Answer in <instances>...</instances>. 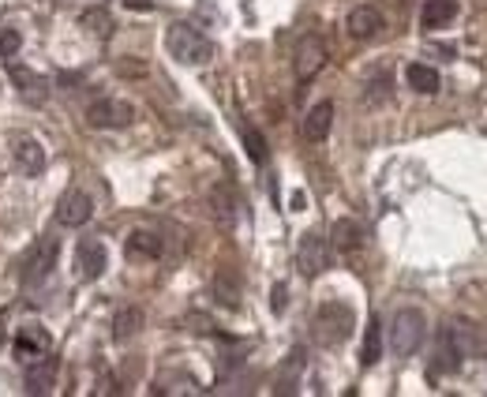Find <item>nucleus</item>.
I'll list each match as a JSON object with an SVG mask.
<instances>
[{
	"label": "nucleus",
	"instance_id": "nucleus-7",
	"mask_svg": "<svg viewBox=\"0 0 487 397\" xmlns=\"http://www.w3.org/2000/svg\"><path fill=\"white\" fill-rule=\"evenodd\" d=\"M296 266H301L304 278H319L323 270L330 266V240L319 233H304L301 248H296Z\"/></svg>",
	"mask_w": 487,
	"mask_h": 397
},
{
	"label": "nucleus",
	"instance_id": "nucleus-11",
	"mask_svg": "<svg viewBox=\"0 0 487 397\" xmlns=\"http://www.w3.org/2000/svg\"><path fill=\"white\" fill-rule=\"evenodd\" d=\"M8 79H11V87L19 90V98L27 105H42L45 98H49V83L34 72V68H27V65H11L8 68Z\"/></svg>",
	"mask_w": 487,
	"mask_h": 397
},
{
	"label": "nucleus",
	"instance_id": "nucleus-28",
	"mask_svg": "<svg viewBox=\"0 0 487 397\" xmlns=\"http://www.w3.org/2000/svg\"><path fill=\"white\" fill-rule=\"evenodd\" d=\"M240 135H244V147H247V157L255 165H263L266 162V139L255 132V128H240Z\"/></svg>",
	"mask_w": 487,
	"mask_h": 397
},
{
	"label": "nucleus",
	"instance_id": "nucleus-16",
	"mask_svg": "<svg viewBox=\"0 0 487 397\" xmlns=\"http://www.w3.org/2000/svg\"><path fill=\"white\" fill-rule=\"evenodd\" d=\"M461 356H465V353H461V345L453 341V333L443 330V333H438V345H435L431 371H435V375H453V371L461 368Z\"/></svg>",
	"mask_w": 487,
	"mask_h": 397
},
{
	"label": "nucleus",
	"instance_id": "nucleus-20",
	"mask_svg": "<svg viewBox=\"0 0 487 397\" xmlns=\"http://www.w3.org/2000/svg\"><path fill=\"white\" fill-rule=\"evenodd\" d=\"M124 248H128V259H158L162 256V236L150 233V229H135Z\"/></svg>",
	"mask_w": 487,
	"mask_h": 397
},
{
	"label": "nucleus",
	"instance_id": "nucleus-6",
	"mask_svg": "<svg viewBox=\"0 0 487 397\" xmlns=\"http://www.w3.org/2000/svg\"><path fill=\"white\" fill-rule=\"evenodd\" d=\"M135 120V109L128 102H117V98H98L87 105V124L98 132H117V128H128Z\"/></svg>",
	"mask_w": 487,
	"mask_h": 397
},
{
	"label": "nucleus",
	"instance_id": "nucleus-5",
	"mask_svg": "<svg viewBox=\"0 0 487 397\" xmlns=\"http://www.w3.org/2000/svg\"><path fill=\"white\" fill-rule=\"evenodd\" d=\"M326 42H323V34H304L301 42H296V53H293V72H296V83H311L319 72H323V65H326Z\"/></svg>",
	"mask_w": 487,
	"mask_h": 397
},
{
	"label": "nucleus",
	"instance_id": "nucleus-30",
	"mask_svg": "<svg viewBox=\"0 0 487 397\" xmlns=\"http://www.w3.org/2000/svg\"><path fill=\"white\" fill-rule=\"evenodd\" d=\"M117 72H120V75H147V68H143V65H132V60H120Z\"/></svg>",
	"mask_w": 487,
	"mask_h": 397
},
{
	"label": "nucleus",
	"instance_id": "nucleus-21",
	"mask_svg": "<svg viewBox=\"0 0 487 397\" xmlns=\"http://www.w3.org/2000/svg\"><path fill=\"white\" fill-rule=\"evenodd\" d=\"M214 296H217V304H225V308H237L240 304V278L232 274L229 266H222L214 274Z\"/></svg>",
	"mask_w": 487,
	"mask_h": 397
},
{
	"label": "nucleus",
	"instance_id": "nucleus-12",
	"mask_svg": "<svg viewBox=\"0 0 487 397\" xmlns=\"http://www.w3.org/2000/svg\"><path fill=\"white\" fill-rule=\"evenodd\" d=\"M383 11L379 8H371V4H360L349 11V19H345V30H349V38L356 42H371V38H379L383 34Z\"/></svg>",
	"mask_w": 487,
	"mask_h": 397
},
{
	"label": "nucleus",
	"instance_id": "nucleus-25",
	"mask_svg": "<svg viewBox=\"0 0 487 397\" xmlns=\"http://www.w3.org/2000/svg\"><path fill=\"white\" fill-rule=\"evenodd\" d=\"M301 371H304V353L296 348V353H289V360H285V368H281L274 390H278V393H293L296 383H301Z\"/></svg>",
	"mask_w": 487,
	"mask_h": 397
},
{
	"label": "nucleus",
	"instance_id": "nucleus-15",
	"mask_svg": "<svg viewBox=\"0 0 487 397\" xmlns=\"http://www.w3.org/2000/svg\"><path fill=\"white\" fill-rule=\"evenodd\" d=\"M49 348H53V341H49V333H45L42 326H23L19 333H15V353H19L23 363L45 356Z\"/></svg>",
	"mask_w": 487,
	"mask_h": 397
},
{
	"label": "nucleus",
	"instance_id": "nucleus-31",
	"mask_svg": "<svg viewBox=\"0 0 487 397\" xmlns=\"http://www.w3.org/2000/svg\"><path fill=\"white\" fill-rule=\"evenodd\" d=\"M274 311H285V285H274Z\"/></svg>",
	"mask_w": 487,
	"mask_h": 397
},
{
	"label": "nucleus",
	"instance_id": "nucleus-23",
	"mask_svg": "<svg viewBox=\"0 0 487 397\" xmlns=\"http://www.w3.org/2000/svg\"><path fill=\"white\" fill-rule=\"evenodd\" d=\"M139 326H143V311H139V308H120V311L113 315V338H117V341L135 338Z\"/></svg>",
	"mask_w": 487,
	"mask_h": 397
},
{
	"label": "nucleus",
	"instance_id": "nucleus-8",
	"mask_svg": "<svg viewBox=\"0 0 487 397\" xmlns=\"http://www.w3.org/2000/svg\"><path fill=\"white\" fill-rule=\"evenodd\" d=\"M109 266V251L98 236H83L80 244H75V270H80L83 281H98Z\"/></svg>",
	"mask_w": 487,
	"mask_h": 397
},
{
	"label": "nucleus",
	"instance_id": "nucleus-18",
	"mask_svg": "<svg viewBox=\"0 0 487 397\" xmlns=\"http://www.w3.org/2000/svg\"><path fill=\"white\" fill-rule=\"evenodd\" d=\"M330 128H334V105H330V102L311 105V113L304 117V139L308 142H323L330 135Z\"/></svg>",
	"mask_w": 487,
	"mask_h": 397
},
{
	"label": "nucleus",
	"instance_id": "nucleus-29",
	"mask_svg": "<svg viewBox=\"0 0 487 397\" xmlns=\"http://www.w3.org/2000/svg\"><path fill=\"white\" fill-rule=\"evenodd\" d=\"M19 45H23V38L15 34V30H4V34H0V60H11L19 53Z\"/></svg>",
	"mask_w": 487,
	"mask_h": 397
},
{
	"label": "nucleus",
	"instance_id": "nucleus-17",
	"mask_svg": "<svg viewBox=\"0 0 487 397\" xmlns=\"http://www.w3.org/2000/svg\"><path fill=\"white\" fill-rule=\"evenodd\" d=\"M450 333H453V341L461 345V353L487 356V330H483L480 323H465V319H458V323L450 326Z\"/></svg>",
	"mask_w": 487,
	"mask_h": 397
},
{
	"label": "nucleus",
	"instance_id": "nucleus-1",
	"mask_svg": "<svg viewBox=\"0 0 487 397\" xmlns=\"http://www.w3.org/2000/svg\"><path fill=\"white\" fill-rule=\"evenodd\" d=\"M353 326H356V315L349 304H338V300H330L316 311V319H311V338H316L323 348H338L341 341L353 338Z\"/></svg>",
	"mask_w": 487,
	"mask_h": 397
},
{
	"label": "nucleus",
	"instance_id": "nucleus-22",
	"mask_svg": "<svg viewBox=\"0 0 487 397\" xmlns=\"http://www.w3.org/2000/svg\"><path fill=\"white\" fill-rule=\"evenodd\" d=\"M405 79H408V87H413L416 94H435L438 90V72L431 65H420V60L405 68Z\"/></svg>",
	"mask_w": 487,
	"mask_h": 397
},
{
	"label": "nucleus",
	"instance_id": "nucleus-4",
	"mask_svg": "<svg viewBox=\"0 0 487 397\" xmlns=\"http://www.w3.org/2000/svg\"><path fill=\"white\" fill-rule=\"evenodd\" d=\"M53 266H57V240H53V236H42V240L30 244V251L19 263L23 289H38V285H45L49 274H53Z\"/></svg>",
	"mask_w": 487,
	"mask_h": 397
},
{
	"label": "nucleus",
	"instance_id": "nucleus-3",
	"mask_svg": "<svg viewBox=\"0 0 487 397\" xmlns=\"http://www.w3.org/2000/svg\"><path fill=\"white\" fill-rule=\"evenodd\" d=\"M423 338H428V319H423V311L401 308L394 315V323H390V348H394V356H413L423 345Z\"/></svg>",
	"mask_w": 487,
	"mask_h": 397
},
{
	"label": "nucleus",
	"instance_id": "nucleus-10",
	"mask_svg": "<svg viewBox=\"0 0 487 397\" xmlns=\"http://www.w3.org/2000/svg\"><path fill=\"white\" fill-rule=\"evenodd\" d=\"M94 218V202H90V195L87 192H65L60 195V202H57V221L65 229H80V225H87V221Z\"/></svg>",
	"mask_w": 487,
	"mask_h": 397
},
{
	"label": "nucleus",
	"instance_id": "nucleus-27",
	"mask_svg": "<svg viewBox=\"0 0 487 397\" xmlns=\"http://www.w3.org/2000/svg\"><path fill=\"white\" fill-rule=\"evenodd\" d=\"M210 202H214V218L225 221V225H232V218H237V210H232V206H237V199H232L225 187H214V192H210Z\"/></svg>",
	"mask_w": 487,
	"mask_h": 397
},
{
	"label": "nucleus",
	"instance_id": "nucleus-9",
	"mask_svg": "<svg viewBox=\"0 0 487 397\" xmlns=\"http://www.w3.org/2000/svg\"><path fill=\"white\" fill-rule=\"evenodd\" d=\"M11 157H15V169L23 172V177H42L45 172V147L34 139V135H11Z\"/></svg>",
	"mask_w": 487,
	"mask_h": 397
},
{
	"label": "nucleus",
	"instance_id": "nucleus-19",
	"mask_svg": "<svg viewBox=\"0 0 487 397\" xmlns=\"http://www.w3.org/2000/svg\"><path fill=\"white\" fill-rule=\"evenodd\" d=\"M458 15V0H423L420 8V27L423 30H438Z\"/></svg>",
	"mask_w": 487,
	"mask_h": 397
},
{
	"label": "nucleus",
	"instance_id": "nucleus-2",
	"mask_svg": "<svg viewBox=\"0 0 487 397\" xmlns=\"http://www.w3.org/2000/svg\"><path fill=\"white\" fill-rule=\"evenodd\" d=\"M165 50L180 60V65H210L214 60V42L202 34V30H195L192 23H172L165 30Z\"/></svg>",
	"mask_w": 487,
	"mask_h": 397
},
{
	"label": "nucleus",
	"instance_id": "nucleus-32",
	"mask_svg": "<svg viewBox=\"0 0 487 397\" xmlns=\"http://www.w3.org/2000/svg\"><path fill=\"white\" fill-rule=\"evenodd\" d=\"M124 8H132V11H150L154 0H124Z\"/></svg>",
	"mask_w": 487,
	"mask_h": 397
},
{
	"label": "nucleus",
	"instance_id": "nucleus-14",
	"mask_svg": "<svg viewBox=\"0 0 487 397\" xmlns=\"http://www.w3.org/2000/svg\"><path fill=\"white\" fill-rule=\"evenodd\" d=\"M330 248L341 251V256H356L360 248H364V225L353 218H341L334 221V233H330Z\"/></svg>",
	"mask_w": 487,
	"mask_h": 397
},
{
	"label": "nucleus",
	"instance_id": "nucleus-26",
	"mask_svg": "<svg viewBox=\"0 0 487 397\" xmlns=\"http://www.w3.org/2000/svg\"><path fill=\"white\" fill-rule=\"evenodd\" d=\"M80 23L90 30V34H98V38L113 34V15H109L105 8H87V11L80 15Z\"/></svg>",
	"mask_w": 487,
	"mask_h": 397
},
{
	"label": "nucleus",
	"instance_id": "nucleus-24",
	"mask_svg": "<svg viewBox=\"0 0 487 397\" xmlns=\"http://www.w3.org/2000/svg\"><path fill=\"white\" fill-rule=\"evenodd\" d=\"M379 356H383V326H379V319L371 315L368 333H364V348H360V363H364V368H371V363H379Z\"/></svg>",
	"mask_w": 487,
	"mask_h": 397
},
{
	"label": "nucleus",
	"instance_id": "nucleus-13",
	"mask_svg": "<svg viewBox=\"0 0 487 397\" xmlns=\"http://www.w3.org/2000/svg\"><path fill=\"white\" fill-rule=\"evenodd\" d=\"M23 386L27 393H49L57 386V360L45 353L38 360H30L27 363V375H23Z\"/></svg>",
	"mask_w": 487,
	"mask_h": 397
}]
</instances>
